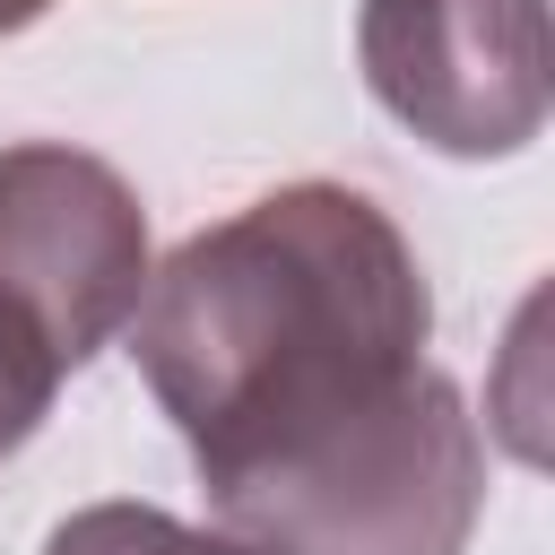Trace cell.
Listing matches in <instances>:
<instances>
[{"label":"cell","instance_id":"obj_4","mask_svg":"<svg viewBox=\"0 0 555 555\" xmlns=\"http://www.w3.org/2000/svg\"><path fill=\"white\" fill-rule=\"evenodd\" d=\"M356 61L382 113L442 156H520L546 130V0H364Z\"/></svg>","mask_w":555,"mask_h":555},{"label":"cell","instance_id":"obj_2","mask_svg":"<svg viewBox=\"0 0 555 555\" xmlns=\"http://www.w3.org/2000/svg\"><path fill=\"white\" fill-rule=\"evenodd\" d=\"M199 486L251 555H460L486 503V442L460 382L416 364L373 408Z\"/></svg>","mask_w":555,"mask_h":555},{"label":"cell","instance_id":"obj_3","mask_svg":"<svg viewBox=\"0 0 555 555\" xmlns=\"http://www.w3.org/2000/svg\"><path fill=\"white\" fill-rule=\"evenodd\" d=\"M147 295L139 191L61 139L0 147V338L78 373Z\"/></svg>","mask_w":555,"mask_h":555},{"label":"cell","instance_id":"obj_7","mask_svg":"<svg viewBox=\"0 0 555 555\" xmlns=\"http://www.w3.org/2000/svg\"><path fill=\"white\" fill-rule=\"evenodd\" d=\"M52 0H0V35H17V26H35Z\"/></svg>","mask_w":555,"mask_h":555},{"label":"cell","instance_id":"obj_6","mask_svg":"<svg viewBox=\"0 0 555 555\" xmlns=\"http://www.w3.org/2000/svg\"><path fill=\"white\" fill-rule=\"evenodd\" d=\"M52 390H61V373H52L43 356H26L17 338H0V451H17V442L43 425Z\"/></svg>","mask_w":555,"mask_h":555},{"label":"cell","instance_id":"obj_1","mask_svg":"<svg viewBox=\"0 0 555 555\" xmlns=\"http://www.w3.org/2000/svg\"><path fill=\"white\" fill-rule=\"evenodd\" d=\"M130 356L199 477L373 408L425 364L434 295L408 234L347 182H286L191 234L130 312Z\"/></svg>","mask_w":555,"mask_h":555},{"label":"cell","instance_id":"obj_5","mask_svg":"<svg viewBox=\"0 0 555 555\" xmlns=\"http://www.w3.org/2000/svg\"><path fill=\"white\" fill-rule=\"evenodd\" d=\"M43 555H251V546H234L225 529H191L156 503H87L43 538Z\"/></svg>","mask_w":555,"mask_h":555}]
</instances>
